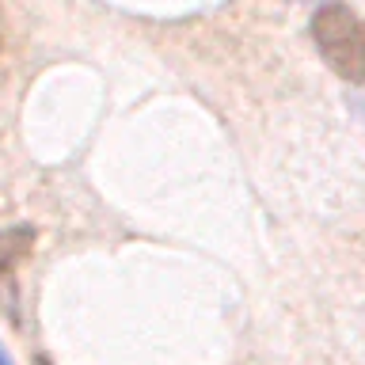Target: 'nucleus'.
Masks as SVG:
<instances>
[{
    "instance_id": "nucleus-1",
    "label": "nucleus",
    "mask_w": 365,
    "mask_h": 365,
    "mask_svg": "<svg viewBox=\"0 0 365 365\" xmlns=\"http://www.w3.org/2000/svg\"><path fill=\"white\" fill-rule=\"evenodd\" d=\"M312 42L319 57L350 84H365V19L342 0H327L312 16Z\"/></svg>"
},
{
    "instance_id": "nucleus-2",
    "label": "nucleus",
    "mask_w": 365,
    "mask_h": 365,
    "mask_svg": "<svg viewBox=\"0 0 365 365\" xmlns=\"http://www.w3.org/2000/svg\"><path fill=\"white\" fill-rule=\"evenodd\" d=\"M31 244H34V228L31 225L0 228V278H8V274L31 255Z\"/></svg>"
},
{
    "instance_id": "nucleus-3",
    "label": "nucleus",
    "mask_w": 365,
    "mask_h": 365,
    "mask_svg": "<svg viewBox=\"0 0 365 365\" xmlns=\"http://www.w3.org/2000/svg\"><path fill=\"white\" fill-rule=\"evenodd\" d=\"M0 365H11V358H8V350L0 346Z\"/></svg>"
},
{
    "instance_id": "nucleus-4",
    "label": "nucleus",
    "mask_w": 365,
    "mask_h": 365,
    "mask_svg": "<svg viewBox=\"0 0 365 365\" xmlns=\"http://www.w3.org/2000/svg\"><path fill=\"white\" fill-rule=\"evenodd\" d=\"M34 365H50V361H46V358H38V361H34Z\"/></svg>"
}]
</instances>
